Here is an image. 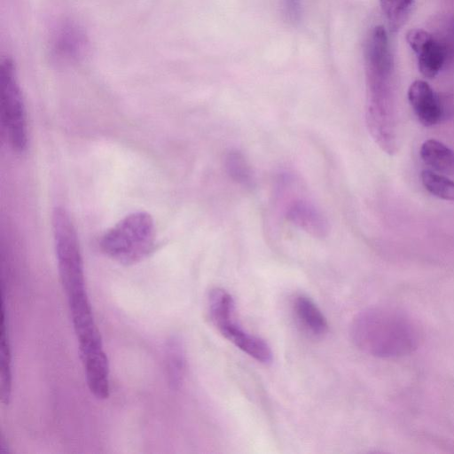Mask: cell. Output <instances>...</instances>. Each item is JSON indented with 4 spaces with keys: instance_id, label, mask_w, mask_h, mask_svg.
Segmentation results:
<instances>
[{
    "instance_id": "15",
    "label": "cell",
    "mask_w": 454,
    "mask_h": 454,
    "mask_svg": "<svg viewBox=\"0 0 454 454\" xmlns=\"http://www.w3.org/2000/svg\"><path fill=\"white\" fill-rule=\"evenodd\" d=\"M380 4L390 30L395 32L409 18L414 0H380Z\"/></svg>"
},
{
    "instance_id": "4",
    "label": "cell",
    "mask_w": 454,
    "mask_h": 454,
    "mask_svg": "<svg viewBox=\"0 0 454 454\" xmlns=\"http://www.w3.org/2000/svg\"><path fill=\"white\" fill-rule=\"evenodd\" d=\"M209 317L217 330L229 341L261 363H270L272 353L270 346L258 336L249 333L237 321L235 302L224 289L215 287L208 294Z\"/></svg>"
},
{
    "instance_id": "16",
    "label": "cell",
    "mask_w": 454,
    "mask_h": 454,
    "mask_svg": "<svg viewBox=\"0 0 454 454\" xmlns=\"http://www.w3.org/2000/svg\"><path fill=\"white\" fill-rule=\"evenodd\" d=\"M168 370L170 382L178 387L182 384L185 372V356L183 346L176 339L171 340L167 348Z\"/></svg>"
},
{
    "instance_id": "1",
    "label": "cell",
    "mask_w": 454,
    "mask_h": 454,
    "mask_svg": "<svg viewBox=\"0 0 454 454\" xmlns=\"http://www.w3.org/2000/svg\"><path fill=\"white\" fill-rule=\"evenodd\" d=\"M364 65L367 129L378 146L393 155L397 151L394 61L388 35L382 26L374 27L367 35Z\"/></svg>"
},
{
    "instance_id": "14",
    "label": "cell",
    "mask_w": 454,
    "mask_h": 454,
    "mask_svg": "<svg viewBox=\"0 0 454 454\" xmlns=\"http://www.w3.org/2000/svg\"><path fill=\"white\" fill-rule=\"evenodd\" d=\"M420 179L425 189L432 195L449 201H454V181L434 170L424 169Z\"/></svg>"
},
{
    "instance_id": "9",
    "label": "cell",
    "mask_w": 454,
    "mask_h": 454,
    "mask_svg": "<svg viewBox=\"0 0 454 454\" xmlns=\"http://www.w3.org/2000/svg\"><path fill=\"white\" fill-rule=\"evenodd\" d=\"M286 219L316 238H324L328 234V222L311 202L296 199L292 200L286 209Z\"/></svg>"
},
{
    "instance_id": "8",
    "label": "cell",
    "mask_w": 454,
    "mask_h": 454,
    "mask_svg": "<svg viewBox=\"0 0 454 454\" xmlns=\"http://www.w3.org/2000/svg\"><path fill=\"white\" fill-rule=\"evenodd\" d=\"M407 96L414 114L422 125L431 127L439 122L443 112L442 103L426 81H414L408 89Z\"/></svg>"
},
{
    "instance_id": "11",
    "label": "cell",
    "mask_w": 454,
    "mask_h": 454,
    "mask_svg": "<svg viewBox=\"0 0 454 454\" xmlns=\"http://www.w3.org/2000/svg\"><path fill=\"white\" fill-rule=\"evenodd\" d=\"M419 155L434 171L454 173V151L441 141L434 138L426 140L420 146Z\"/></svg>"
},
{
    "instance_id": "7",
    "label": "cell",
    "mask_w": 454,
    "mask_h": 454,
    "mask_svg": "<svg viewBox=\"0 0 454 454\" xmlns=\"http://www.w3.org/2000/svg\"><path fill=\"white\" fill-rule=\"evenodd\" d=\"M406 40L416 55L419 72L427 78H434L444 66L448 54L439 38L424 29H411Z\"/></svg>"
},
{
    "instance_id": "10",
    "label": "cell",
    "mask_w": 454,
    "mask_h": 454,
    "mask_svg": "<svg viewBox=\"0 0 454 454\" xmlns=\"http://www.w3.org/2000/svg\"><path fill=\"white\" fill-rule=\"evenodd\" d=\"M292 310L297 324L305 333L313 338H320L326 333V318L308 296L296 294L292 301Z\"/></svg>"
},
{
    "instance_id": "3",
    "label": "cell",
    "mask_w": 454,
    "mask_h": 454,
    "mask_svg": "<svg viewBox=\"0 0 454 454\" xmlns=\"http://www.w3.org/2000/svg\"><path fill=\"white\" fill-rule=\"evenodd\" d=\"M155 226L150 214L137 211L110 228L100 240L101 250L114 261L132 265L146 258L155 247Z\"/></svg>"
},
{
    "instance_id": "5",
    "label": "cell",
    "mask_w": 454,
    "mask_h": 454,
    "mask_svg": "<svg viewBox=\"0 0 454 454\" xmlns=\"http://www.w3.org/2000/svg\"><path fill=\"white\" fill-rule=\"evenodd\" d=\"M0 113L12 147L18 153L24 152L27 145L25 104L16 66L10 56L0 62Z\"/></svg>"
},
{
    "instance_id": "13",
    "label": "cell",
    "mask_w": 454,
    "mask_h": 454,
    "mask_svg": "<svg viewBox=\"0 0 454 454\" xmlns=\"http://www.w3.org/2000/svg\"><path fill=\"white\" fill-rule=\"evenodd\" d=\"M224 168L230 178L246 188L254 185V174L244 154L236 149L229 150L224 156Z\"/></svg>"
},
{
    "instance_id": "17",
    "label": "cell",
    "mask_w": 454,
    "mask_h": 454,
    "mask_svg": "<svg viewBox=\"0 0 454 454\" xmlns=\"http://www.w3.org/2000/svg\"><path fill=\"white\" fill-rule=\"evenodd\" d=\"M283 12L289 22H299L301 17V1L283 0Z\"/></svg>"
},
{
    "instance_id": "6",
    "label": "cell",
    "mask_w": 454,
    "mask_h": 454,
    "mask_svg": "<svg viewBox=\"0 0 454 454\" xmlns=\"http://www.w3.org/2000/svg\"><path fill=\"white\" fill-rule=\"evenodd\" d=\"M90 40L84 29L75 21L65 20L52 29L48 52L50 60L57 67L76 65L87 57Z\"/></svg>"
},
{
    "instance_id": "2",
    "label": "cell",
    "mask_w": 454,
    "mask_h": 454,
    "mask_svg": "<svg viewBox=\"0 0 454 454\" xmlns=\"http://www.w3.org/2000/svg\"><path fill=\"white\" fill-rule=\"evenodd\" d=\"M353 342L376 356H393L413 348L414 330L406 318L394 311L370 309L356 315L350 326Z\"/></svg>"
},
{
    "instance_id": "12",
    "label": "cell",
    "mask_w": 454,
    "mask_h": 454,
    "mask_svg": "<svg viewBox=\"0 0 454 454\" xmlns=\"http://www.w3.org/2000/svg\"><path fill=\"white\" fill-rule=\"evenodd\" d=\"M4 312L3 301L0 330V396L1 402L7 404L12 394V355Z\"/></svg>"
}]
</instances>
